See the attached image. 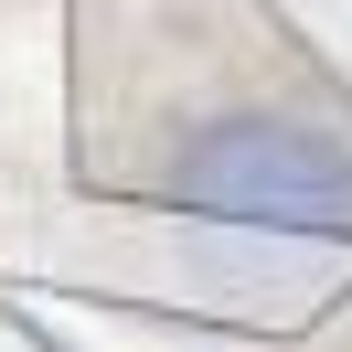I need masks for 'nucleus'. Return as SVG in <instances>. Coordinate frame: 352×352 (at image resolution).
I'll list each match as a JSON object with an SVG mask.
<instances>
[{"label":"nucleus","instance_id":"nucleus-1","mask_svg":"<svg viewBox=\"0 0 352 352\" xmlns=\"http://www.w3.org/2000/svg\"><path fill=\"white\" fill-rule=\"evenodd\" d=\"M160 203L203 235H256V245H352V139L309 129L278 107H235L171 139Z\"/></svg>","mask_w":352,"mask_h":352},{"label":"nucleus","instance_id":"nucleus-2","mask_svg":"<svg viewBox=\"0 0 352 352\" xmlns=\"http://www.w3.org/2000/svg\"><path fill=\"white\" fill-rule=\"evenodd\" d=\"M0 352H43V342H32V331H22V320H0Z\"/></svg>","mask_w":352,"mask_h":352}]
</instances>
